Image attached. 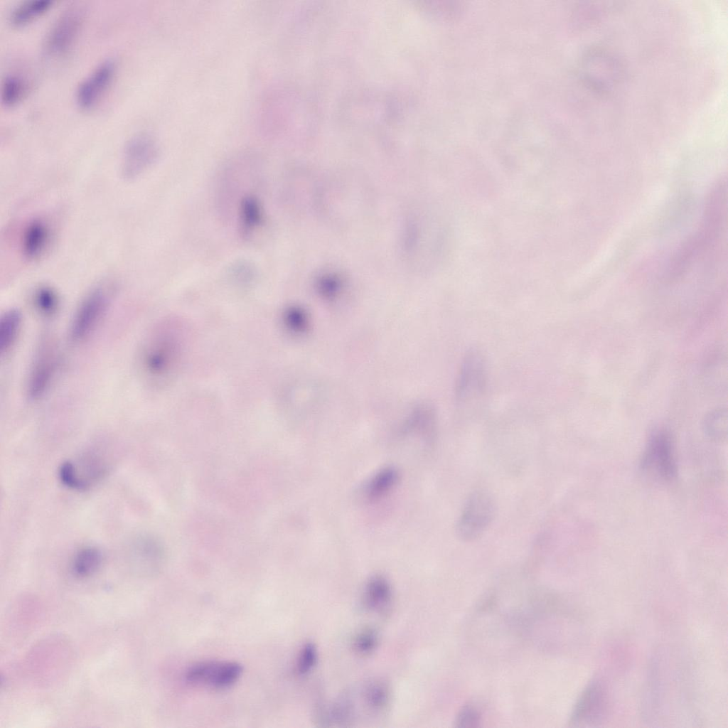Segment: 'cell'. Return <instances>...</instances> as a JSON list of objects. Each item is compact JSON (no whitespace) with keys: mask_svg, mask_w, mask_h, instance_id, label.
Returning <instances> with one entry per match:
<instances>
[{"mask_svg":"<svg viewBox=\"0 0 728 728\" xmlns=\"http://www.w3.org/2000/svg\"><path fill=\"white\" fill-rule=\"evenodd\" d=\"M603 692L599 684L592 682L583 692L579 700L572 722L575 723L592 722L600 716L604 707Z\"/></svg>","mask_w":728,"mask_h":728,"instance_id":"11","label":"cell"},{"mask_svg":"<svg viewBox=\"0 0 728 728\" xmlns=\"http://www.w3.org/2000/svg\"><path fill=\"white\" fill-rule=\"evenodd\" d=\"M36 310L45 317L53 316L59 306V299L54 289L43 286L38 288L33 295Z\"/></svg>","mask_w":728,"mask_h":728,"instance_id":"19","label":"cell"},{"mask_svg":"<svg viewBox=\"0 0 728 728\" xmlns=\"http://www.w3.org/2000/svg\"><path fill=\"white\" fill-rule=\"evenodd\" d=\"M478 714L471 707H466L460 713L458 719L459 726L472 727L478 722Z\"/></svg>","mask_w":728,"mask_h":728,"instance_id":"26","label":"cell"},{"mask_svg":"<svg viewBox=\"0 0 728 728\" xmlns=\"http://www.w3.org/2000/svg\"><path fill=\"white\" fill-rule=\"evenodd\" d=\"M85 14L79 6L63 10L46 35L44 49L47 55L60 56L70 50L82 28Z\"/></svg>","mask_w":728,"mask_h":728,"instance_id":"4","label":"cell"},{"mask_svg":"<svg viewBox=\"0 0 728 728\" xmlns=\"http://www.w3.org/2000/svg\"><path fill=\"white\" fill-rule=\"evenodd\" d=\"M102 561L101 551L92 546L81 548L74 556L72 570L79 577H87L94 574Z\"/></svg>","mask_w":728,"mask_h":728,"instance_id":"17","label":"cell"},{"mask_svg":"<svg viewBox=\"0 0 728 728\" xmlns=\"http://www.w3.org/2000/svg\"><path fill=\"white\" fill-rule=\"evenodd\" d=\"M55 347L54 342L48 337L39 345L27 385V393L32 400H38L43 397L53 381L58 364Z\"/></svg>","mask_w":728,"mask_h":728,"instance_id":"7","label":"cell"},{"mask_svg":"<svg viewBox=\"0 0 728 728\" xmlns=\"http://www.w3.org/2000/svg\"><path fill=\"white\" fill-rule=\"evenodd\" d=\"M53 0H26L15 6L9 19L14 26H24L46 12L53 5Z\"/></svg>","mask_w":728,"mask_h":728,"instance_id":"14","label":"cell"},{"mask_svg":"<svg viewBox=\"0 0 728 728\" xmlns=\"http://www.w3.org/2000/svg\"><path fill=\"white\" fill-rule=\"evenodd\" d=\"M318 651L312 643H306L298 656L296 670L299 674L306 675L311 672L318 662Z\"/></svg>","mask_w":728,"mask_h":728,"instance_id":"22","label":"cell"},{"mask_svg":"<svg viewBox=\"0 0 728 728\" xmlns=\"http://www.w3.org/2000/svg\"><path fill=\"white\" fill-rule=\"evenodd\" d=\"M378 643V633L373 629L367 628L357 635L353 647L358 653L368 654L374 651Z\"/></svg>","mask_w":728,"mask_h":728,"instance_id":"23","label":"cell"},{"mask_svg":"<svg viewBox=\"0 0 728 728\" xmlns=\"http://www.w3.org/2000/svg\"><path fill=\"white\" fill-rule=\"evenodd\" d=\"M28 86L21 75L10 74L4 77L1 85V102L6 107H12L26 97Z\"/></svg>","mask_w":728,"mask_h":728,"instance_id":"18","label":"cell"},{"mask_svg":"<svg viewBox=\"0 0 728 728\" xmlns=\"http://www.w3.org/2000/svg\"><path fill=\"white\" fill-rule=\"evenodd\" d=\"M21 324V313L11 309L6 311L0 318V353L4 355L9 352L18 335Z\"/></svg>","mask_w":728,"mask_h":728,"instance_id":"15","label":"cell"},{"mask_svg":"<svg viewBox=\"0 0 728 728\" xmlns=\"http://www.w3.org/2000/svg\"><path fill=\"white\" fill-rule=\"evenodd\" d=\"M234 275L242 281H248L252 277V269L246 264H240L233 269Z\"/></svg>","mask_w":728,"mask_h":728,"instance_id":"27","label":"cell"},{"mask_svg":"<svg viewBox=\"0 0 728 728\" xmlns=\"http://www.w3.org/2000/svg\"><path fill=\"white\" fill-rule=\"evenodd\" d=\"M178 346L172 333L165 329H157L145 341L140 354V365L143 373L151 380L165 378L176 361Z\"/></svg>","mask_w":728,"mask_h":728,"instance_id":"2","label":"cell"},{"mask_svg":"<svg viewBox=\"0 0 728 728\" xmlns=\"http://www.w3.org/2000/svg\"><path fill=\"white\" fill-rule=\"evenodd\" d=\"M722 415V414H714L712 417H710V419L708 420L709 422L707 424V428L710 436L712 435L714 437H722L724 431L725 432L726 427H722L723 424L722 421L723 419V417Z\"/></svg>","mask_w":728,"mask_h":728,"instance_id":"25","label":"cell"},{"mask_svg":"<svg viewBox=\"0 0 728 728\" xmlns=\"http://www.w3.org/2000/svg\"><path fill=\"white\" fill-rule=\"evenodd\" d=\"M286 325L289 329L299 331L304 328L305 318L304 314L298 309L291 308L284 314Z\"/></svg>","mask_w":728,"mask_h":728,"instance_id":"24","label":"cell"},{"mask_svg":"<svg viewBox=\"0 0 728 728\" xmlns=\"http://www.w3.org/2000/svg\"><path fill=\"white\" fill-rule=\"evenodd\" d=\"M50 240V230L42 220H35L25 228L22 237V250L28 259L39 257L46 250Z\"/></svg>","mask_w":728,"mask_h":728,"instance_id":"12","label":"cell"},{"mask_svg":"<svg viewBox=\"0 0 728 728\" xmlns=\"http://www.w3.org/2000/svg\"><path fill=\"white\" fill-rule=\"evenodd\" d=\"M116 70L112 59L99 63L77 85L75 95L77 105L85 110L95 107L110 87Z\"/></svg>","mask_w":728,"mask_h":728,"instance_id":"8","label":"cell"},{"mask_svg":"<svg viewBox=\"0 0 728 728\" xmlns=\"http://www.w3.org/2000/svg\"><path fill=\"white\" fill-rule=\"evenodd\" d=\"M392 592L389 582L382 576L371 577L364 589L363 600L366 608L380 611L390 604Z\"/></svg>","mask_w":728,"mask_h":728,"instance_id":"13","label":"cell"},{"mask_svg":"<svg viewBox=\"0 0 728 728\" xmlns=\"http://www.w3.org/2000/svg\"><path fill=\"white\" fill-rule=\"evenodd\" d=\"M157 154L156 144L150 136L139 134L132 136L122 154V171L124 178L137 177L155 161Z\"/></svg>","mask_w":728,"mask_h":728,"instance_id":"10","label":"cell"},{"mask_svg":"<svg viewBox=\"0 0 728 728\" xmlns=\"http://www.w3.org/2000/svg\"><path fill=\"white\" fill-rule=\"evenodd\" d=\"M262 212L259 203L252 196L246 197L241 204V219L244 228L247 231L255 228L260 223Z\"/></svg>","mask_w":728,"mask_h":728,"instance_id":"21","label":"cell"},{"mask_svg":"<svg viewBox=\"0 0 728 728\" xmlns=\"http://www.w3.org/2000/svg\"><path fill=\"white\" fill-rule=\"evenodd\" d=\"M112 293L110 285L103 284L85 296L71 322L70 336L73 341H83L95 329L108 309Z\"/></svg>","mask_w":728,"mask_h":728,"instance_id":"3","label":"cell"},{"mask_svg":"<svg viewBox=\"0 0 728 728\" xmlns=\"http://www.w3.org/2000/svg\"><path fill=\"white\" fill-rule=\"evenodd\" d=\"M398 481V472L393 467H385L377 472L368 481L365 488V496L370 500L380 498L389 493Z\"/></svg>","mask_w":728,"mask_h":728,"instance_id":"16","label":"cell"},{"mask_svg":"<svg viewBox=\"0 0 728 728\" xmlns=\"http://www.w3.org/2000/svg\"><path fill=\"white\" fill-rule=\"evenodd\" d=\"M496 512V502L491 493L482 489L473 491L466 498L456 520V536L466 542L477 540L490 527Z\"/></svg>","mask_w":728,"mask_h":728,"instance_id":"1","label":"cell"},{"mask_svg":"<svg viewBox=\"0 0 728 728\" xmlns=\"http://www.w3.org/2000/svg\"><path fill=\"white\" fill-rule=\"evenodd\" d=\"M643 471L660 481H670L676 475V463L670 434L664 430L653 433L641 459Z\"/></svg>","mask_w":728,"mask_h":728,"instance_id":"6","label":"cell"},{"mask_svg":"<svg viewBox=\"0 0 728 728\" xmlns=\"http://www.w3.org/2000/svg\"><path fill=\"white\" fill-rule=\"evenodd\" d=\"M242 673V667L237 662L203 661L191 666L185 678L191 684L221 689L235 684Z\"/></svg>","mask_w":728,"mask_h":728,"instance_id":"9","label":"cell"},{"mask_svg":"<svg viewBox=\"0 0 728 728\" xmlns=\"http://www.w3.org/2000/svg\"><path fill=\"white\" fill-rule=\"evenodd\" d=\"M390 692L387 686L382 682H370L365 691L366 705L373 711H382L388 705Z\"/></svg>","mask_w":728,"mask_h":728,"instance_id":"20","label":"cell"},{"mask_svg":"<svg viewBox=\"0 0 728 728\" xmlns=\"http://www.w3.org/2000/svg\"><path fill=\"white\" fill-rule=\"evenodd\" d=\"M487 369L485 358L477 349L464 355L455 385V397L460 405L478 399L485 392Z\"/></svg>","mask_w":728,"mask_h":728,"instance_id":"5","label":"cell"}]
</instances>
